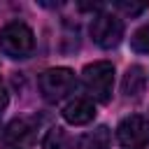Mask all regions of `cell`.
<instances>
[{"mask_svg":"<svg viewBox=\"0 0 149 149\" xmlns=\"http://www.w3.org/2000/svg\"><path fill=\"white\" fill-rule=\"evenodd\" d=\"M130 47L137 51V54H149V23L140 26L133 37H130Z\"/></svg>","mask_w":149,"mask_h":149,"instance_id":"cell-11","label":"cell"},{"mask_svg":"<svg viewBox=\"0 0 149 149\" xmlns=\"http://www.w3.org/2000/svg\"><path fill=\"white\" fill-rule=\"evenodd\" d=\"M88 33L100 49H114L123 37V21L112 12H98L91 21Z\"/></svg>","mask_w":149,"mask_h":149,"instance_id":"cell-4","label":"cell"},{"mask_svg":"<svg viewBox=\"0 0 149 149\" xmlns=\"http://www.w3.org/2000/svg\"><path fill=\"white\" fill-rule=\"evenodd\" d=\"M144 84H147V74H144V70L140 65H133V68L126 70V74H123V93L128 98L130 95L137 98L144 91Z\"/></svg>","mask_w":149,"mask_h":149,"instance_id":"cell-8","label":"cell"},{"mask_svg":"<svg viewBox=\"0 0 149 149\" xmlns=\"http://www.w3.org/2000/svg\"><path fill=\"white\" fill-rule=\"evenodd\" d=\"M7 105H9V93H7V88H5V84L0 81V114L7 109Z\"/></svg>","mask_w":149,"mask_h":149,"instance_id":"cell-13","label":"cell"},{"mask_svg":"<svg viewBox=\"0 0 149 149\" xmlns=\"http://www.w3.org/2000/svg\"><path fill=\"white\" fill-rule=\"evenodd\" d=\"M116 140L126 149H142L149 144V119L142 114H130L119 121Z\"/></svg>","mask_w":149,"mask_h":149,"instance_id":"cell-5","label":"cell"},{"mask_svg":"<svg viewBox=\"0 0 149 149\" xmlns=\"http://www.w3.org/2000/svg\"><path fill=\"white\" fill-rule=\"evenodd\" d=\"M116 7H119L121 12H126V14L135 16V14H142V12L147 9V2H137V5H133V2H119Z\"/></svg>","mask_w":149,"mask_h":149,"instance_id":"cell-12","label":"cell"},{"mask_svg":"<svg viewBox=\"0 0 149 149\" xmlns=\"http://www.w3.org/2000/svg\"><path fill=\"white\" fill-rule=\"evenodd\" d=\"M35 130V119H14L7 128H5V142L9 144H23L30 140Z\"/></svg>","mask_w":149,"mask_h":149,"instance_id":"cell-7","label":"cell"},{"mask_svg":"<svg viewBox=\"0 0 149 149\" xmlns=\"http://www.w3.org/2000/svg\"><path fill=\"white\" fill-rule=\"evenodd\" d=\"M63 119L72 126H86L95 119V105L91 98H72L63 107Z\"/></svg>","mask_w":149,"mask_h":149,"instance_id":"cell-6","label":"cell"},{"mask_svg":"<svg viewBox=\"0 0 149 149\" xmlns=\"http://www.w3.org/2000/svg\"><path fill=\"white\" fill-rule=\"evenodd\" d=\"M42 149H74V140L70 137V133L61 126H54L47 130L44 140H42Z\"/></svg>","mask_w":149,"mask_h":149,"instance_id":"cell-9","label":"cell"},{"mask_svg":"<svg viewBox=\"0 0 149 149\" xmlns=\"http://www.w3.org/2000/svg\"><path fill=\"white\" fill-rule=\"evenodd\" d=\"M37 84H40V93L47 102H58L74 91L77 77L70 68H49L40 74Z\"/></svg>","mask_w":149,"mask_h":149,"instance_id":"cell-3","label":"cell"},{"mask_svg":"<svg viewBox=\"0 0 149 149\" xmlns=\"http://www.w3.org/2000/svg\"><path fill=\"white\" fill-rule=\"evenodd\" d=\"M81 81H84L86 91L91 93V98H95L98 102H107L112 98V88H114V65L109 61L88 63L81 70Z\"/></svg>","mask_w":149,"mask_h":149,"instance_id":"cell-2","label":"cell"},{"mask_svg":"<svg viewBox=\"0 0 149 149\" xmlns=\"http://www.w3.org/2000/svg\"><path fill=\"white\" fill-rule=\"evenodd\" d=\"M107 144H109V130L105 126L95 128L84 137V149H107Z\"/></svg>","mask_w":149,"mask_h":149,"instance_id":"cell-10","label":"cell"},{"mask_svg":"<svg viewBox=\"0 0 149 149\" xmlns=\"http://www.w3.org/2000/svg\"><path fill=\"white\" fill-rule=\"evenodd\" d=\"M0 49L5 56L21 61L28 58L35 49V35L30 30V26H26L23 21H12L0 30Z\"/></svg>","mask_w":149,"mask_h":149,"instance_id":"cell-1","label":"cell"}]
</instances>
